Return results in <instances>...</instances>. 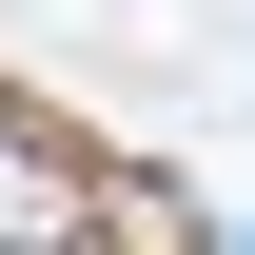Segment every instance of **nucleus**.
I'll use <instances>...</instances> for the list:
<instances>
[{
  "label": "nucleus",
  "mask_w": 255,
  "mask_h": 255,
  "mask_svg": "<svg viewBox=\"0 0 255 255\" xmlns=\"http://www.w3.org/2000/svg\"><path fill=\"white\" fill-rule=\"evenodd\" d=\"M0 255H98V236H0Z\"/></svg>",
  "instance_id": "nucleus-1"
}]
</instances>
